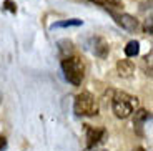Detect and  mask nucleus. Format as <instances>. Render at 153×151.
Here are the masks:
<instances>
[{
    "mask_svg": "<svg viewBox=\"0 0 153 151\" xmlns=\"http://www.w3.org/2000/svg\"><path fill=\"white\" fill-rule=\"evenodd\" d=\"M110 13L113 15V19L117 20V23H118V25H122L125 30L135 32L138 28V22H137V19H135V17L128 15V13H122V15H117V13H113V12H110Z\"/></svg>",
    "mask_w": 153,
    "mask_h": 151,
    "instance_id": "nucleus-4",
    "label": "nucleus"
},
{
    "mask_svg": "<svg viewBox=\"0 0 153 151\" xmlns=\"http://www.w3.org/2000/svg\"><path fill=\"white\" fill-rule=\"evenodd\" d=\"M117 72L122 78H130L131 75L135 73V63L131 60H118L117 63Z\"/></svg>",
    "mask_w": 153,
    "mask_h": 151,
    "instance_id": "nucleus-6",
    "label": "nucleus"
},
{
    "mask_svg": "<svg viewBox=\"0 0 153 151\" xmlns=\"http://www.w3.org/2000/svg\"><path fill=\"white\" fill-rule=\"evenodd\" d=\"M138 105V98L133 95H128L125 91H115L111 96V110L117 118H128L133 113L135 106Z\"/></svg>",
    "mask_w": 153,
    "mask_h": 151,
    "instance_id": "nucleus-1",
    "label": "nucleus"
},
{
    "mask_svg": "<svg viewBox=\"0 0 153 151\" xmlns=\"http://www.w3.org/2000/svg\"><path fill=\"white\" fill-rule=\"evenodd\" d=\"M4 5H5V8H7L8 12H12V13H15V12H17V5L13 4L12 0H5Z\"/></svg>",
    "mask_w": 153,
    "mask_h": 151,
    "instance_id": "nucleus-13",
    "label": "nucleus"
},
{
    "mask_svg": "<svg viewBox=\"0 0 153 151\" xmlns=\"http://www.w3.org/2000/svg\"><path fill=\"white\" fill-rule=\"evenodd\" d=\"M62 70L65 73L67 81H70L75 87L82 85V81L85 78V65L82 61V58L75 57V55L63 57V60H62Z\"/></svg>",
    "mask_w": 153,
    "mask_h": 151,
    "instance_id": "nucleus-2",
    "label": "nucleus"
},
{
    "mask_svg": "<svg viewBox=\"0 0 153 151\" xmlns=\"http://www.w3.org/2000/svg\"><path fill=\"white\" fill-rule=\"evenodd\" d=\"M138 53H140V42L131 40V42L126 43V47H125V55H126V57H128V58L137 57Z\"/></svg>",
    "mask_w": 153,
    "mask_h": 151,
    "instance_id": "nucleus-9",
    "label": "nucleus"
},
{
    "mask_svg": "<svg viewBox=\"0 0 153 151\" xmlns=\"http://www.w3.org/2000/svg\"><path fill=\"white\" fill-rule=\"evenodd\" d=\"M73 111H75L76 116H97L100 111V106L92 93L82 91V93H78L75 96Z\"/></svg>",
    "mask_w": 153,
    "mask_h": 151,
    "instance_id": "nucleus-3",
    "label": "nucleus"
},
{
    "mask_svg": "<svg viewBox=\"0 0 153 151\" xmlns=\"http://www.w3.org/2000/svg\"><path fill=\"white\" fill-rule=\"evenodd\" d=\"M83 25V20L78 19H70V20H62V22H57L52 25V28H67V27H80Z\"/></svg>",
    "mask_w": 153,
    "mask_h": 151,
    "instance_id": "nucleus-10",
    "label": "nucleus"
},
{
    "mask_svg": "<svg viewBox=\"0 0 153 151\" xmlns=\"http://www.w3.org/2000/svg\"><path fill=\"white\" fill-rule=\"evenodd\" d=\"M7 148V140H5L4 136H0V151H4Z\"/></svg>",
    "mask_w": 153,
    "mask_h": 151,
    "instance_id": "nucleus-14",
    "label": "nucleus"
},
{
    "mask_svg": "<svg viewBox=\"0 0 153 151\" xmlns=\"http://www.w3.org/2000/svg\"><path fill=\"white\" fill-rule=\"evenodd\" d=\"M90 2H93V4H97V5H102L103 8H108L110 12L123 8L122 0H90Z\"/></svg>",
    "mask_w": 153,
    "mask_h": 151,
    "instance_id": "nucleus-8",
    "label": "nucleus"
},
{
    "mask_svg": "<svg viewBox=\"0 0 153 151\" xmlns=\"http://www.w3.org/2000/svg\"><path fill=\"white\" fill-rule=\"evenodd\" d=\"M150 118H152L150 111H145V110H140V111H137V113H135V125H137L138 128H142V125L145 123V121H148Z\"/></svg>",
    "mask_w": 153,
    "mask_h": 151,
    "instance_id": "nucleus-12",
    "label": "nucleus"
},
{
    "mask_svg": "<svg viewBox=\"0 0 153 151\" xmlns=\"http://www.w3.org/2000/svg\"><path fill=\"white\" fill-rule=\"evenodd\" d=\"M85 131H87V146L88 148H95L97 144L102 141L105 135V130L102 128H92V126H85Z\"/></svg>",
    "mask_w": 153,
    "mask_h": 151,
    "instance_id": "nucleus-5",
    "label": "nucleus"
},
{
    "mask_svg": "<svg viewBox=\"0 0 153 151\" xmlns=\"http://www.w3.org/2000/svg\"><path fill=\"white\" fill-rule=\"evenodd\" d=\"M108 52H110V47H108V43L105 42L103 38H100V37L93 38V53H95L97 57L98 58H107Z\"/></svg>",
    "mask_w": 153,
    "mask_h": 151,
    "instance_id": "nucleus-7",
    "label": "nucleus"
},
{
    "mask_svg": "<svg viewBox=\"0 0 153 151\" xmlns=\"http://www.w3.org/2000/svg\"><path fill=\"white\" fill-rule=\"evenodd\" d=\"M58 50H60L62 57H68L73 52V43L70 40H60L58 42Z\"/></svg>",
    "mask_w": 153,
    "mask_h": 151,
    "instance_id": "nucleus-11",
    "label": "nucleus"
},
{
    "mask_svg": "<svg viewBox=\"0 0 153 151\" xmlns=\"http://www.w3.org/2000/svg\"><path fill=\"white\" fill-rule=\"evenodd\" d=\"M133 151H145V148H142V146H138V148H135Z\"/></svg>",
    "mask_w": 153,
    "mask_h": 151,
    "instance_id": "nucleus-15",
    "label": "nucleus"
}]
</instances>
